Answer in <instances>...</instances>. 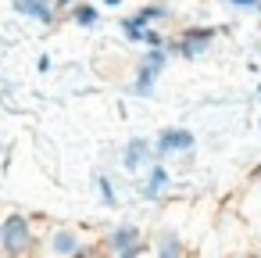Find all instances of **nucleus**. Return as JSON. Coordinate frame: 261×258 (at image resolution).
I'll use <instances>...</instances> for the list:
<instances>
[{
  "label": "nucleus",
  "instance_id": "1",
  "mask_svg": "<svg viewBox=\"0 0 261 258\" xmlns=\"http://www.w3.org/2000/svg\"><path fill=\"white\" fill-rule=\"evenodd\" d=\"M4 222V229H0V247L4 251H15V254H29L36 247V229H33V219L22 215V212H11Z\"/></svg>",
  "mask_w": 261,
  "mask_h": 258
},
{
  "label": "nucleus",
  "instance_id": "10",
  "mask_svg": "<svg viewBox=\"0 0 261 258\" xmlns=\"http://www.w3.org/2000/svg\"><path fill=\"white\" fill-rule=\"evenodd\" d=\"M122 33H125V40H133V43L161 47V33H158V29H154V22H147L140 11H136L133 18H125V22H122Z\"/></svg>",
  "mask_w": 261,
  "mask_h": 258
},
{
  "label": "nucleus",
  "instance_id": "5",
  "mask_svg": "<svg viewBox=\"0 0 261 258\" xmlns=\"http://www.w3.org/2000/svg\"><path fill=\"white\" fill-rule=\"evenodd\" d=\"M150 161H158V154H154V140H147V136H133V140L122 147V169H125L129 176H143V169H147Z\"/></svg>",
  "mask_w": 261,
  "mask_h": 258
},
{
  "label": "nucleus",
  "instance_id": "2",
  "mask_svg": "<svg viewBox=\"0 0 261 258\" xmlns=\"http://www.w3.org/2000/svg\"><path fill=\"white\" fill-rule=\"evenodd\" d=\"M165 65H168V51L165 47H150L140 58V68H136V79H133V93L136 97H150L154 93V83L165 72Z\"/></svg>",
  "mask_w": 261,
  "mask_h": 258
},
{
  "label": "nucleus",
  "instance_id": "22",
  "mask_svg": "<svg viewBox=\"0 0 261 258\" xmlns=\"http://www.w3.org/2000/svg\"><path fill=\"white\" fill-rule=\"evenodd\" d=\"M257 126H261V119H257Z\"/></svg>",
  "mask_w": 261,
  "mask_h": 258
},
{
  "label": "nucleus",
  "instance_id": "19",
  "mask_svg": "<svg viewBox=\"0 0 261 258\" xmlns=\"http://www.w3.org/2000/svg\"><path fill=\"white\" fill-rule=\"evenodd\" d=\"M104 4H108V8H118V4H122V0H104Z\"/></svg>",
  "mask_w": 261,
  "mask_h": 258
},
{
  "label": "nucleus",
  "instance_id": "11",
  "mask_svg": "<svg viewBox=\"0 0 261 258\" xmlns=\"http://www.w3.org/2000/svg\"><path fill=\"white\" fill-rule=\"evenodd\" d=\"M11 8L22 15V18H33L40 26H50L58 18V8H54V0H11Z\"/></svg>",
  "mask_w": 261,
  "mask_h": 258
},
{
  "label": "nucleus",
  "instance_id": "12",
  "mask_svg": "<svg viewBox=\"0 0 261 258\" xmlns=\"http://www.w3.org/2000/svg\"><path fill=\"white\" fill-rule=\"evenodd\" d=\"M68 18L79 29H93L100 22V11H97V4H90V0H75V4L68 8Z\"/></svg>",
  "mask_w": 261,
  "mask_h": 258
},
{
  "label": "nucleus",
  "instance_id": "6",
  "mask_svg": "<svg viewBox=\"0 0 261 258\" xmlns=\"http://www.w3.org/2000/svg\"><path fill=\"white\" fill-rule=\"evenodd\" d=\"M168 190H172V169H168L165 161H150V165L143 169L140 194H143L147 201H158V197H165Z\"/></svg>",
  "mask_w": 261,
  "mask_h": 258
},
{
  "label": "nucleus",
  "instance_id": "16",
  "mask_svg": "<svg viewBox=\"0 0 261 258\" xmlns=\"http://www.w3.org/2000/svg\"><path fill=\"white\" fill-rule=\"evenodd\" d=\"M229 4H236V8H261V0H229Z\"/></svg>",
  "mask_w": 261,
  "mask_h": 258
},
{
  "label": "nucleus",
  "instance_id": "20",
  "mask_svg": "<svg viewBox=\"0 0 261 258\" xmlns=\"http://www.w3.org/2000/svg\"><path fill=\"white\" fill-rule=\"evenodd\" d=\"M140 258H154V254H150V251H147V254H140Z\"/></svg>",
  "mask_w": 261,
  "mask_h": 258
},
{
  "label": "nucleus",
  "instance_id": "15",
  "mask_svg": "<svg viewBox=\"0 0 261 258\" xmlns=\"http://www.w3.org/2000/svg\"><path fill=\"white\" fill-rule=\"evenodd\" d=\"M72 258H100V251H97V247H90V244H83V247H79Z\"/></svg>",
  "mask_w": 261,
  "mask_h": 258
},
{
  "label": "nucleus",
  "instance_id": "17",
  "mask_svg": "<svg viewBox=\"0 0 261 258\" xmlns=\"http://www.w3.org/2000/svg\"><path fill=\"white\" fill-rule=\"evenodd\" d=\"M0 258H25V254H15V251H4V247H0Z\"/></svg>",
  "mask_w": 261,
  "mask_h": 258
},
{
  "label": "nucleus",
  "instance_id": "21",
  "mask_svg": "<svg viewBox=\"0 0 261 258\" xmlns=\"http://www.w3.org/2000/svg\"><path fill=\"white\" fill-rule=\"evenodd\" d=\"M0 229H4V222H0Z\"/></svg>",
  "mask_w": 261,
  "mask_h": 258
},
{
  "label": "nucleus",
  "instance_id": "14",
  "mask_svg": "<svg viewBox=\"0 0 261 258\" xmlns=\"http://www.w3.org/2000/svg\"><path fill=\"white\" fill-rule=\"evenodd\" d=\"M140 254H147V244H140V247H125V251H111V254H104V258H140Z\"/></svg>",
  "mask_w": 261,
  "mask_h": 258
},
{
  "label": "nucleus",
  "instance_id": "9",
  "mask_svg": "<svg viewBox=\"0 0 261 258\" xmlns=\"http://www.w3.org/2000/svg\"><path fill=\"white\" fill-rule=\"evenodd\" d=\"M215 43V29H204V26H197V29H182V36L175 40V51L182 54V58H200L207 47Z\"/></svg>",
  "mask_w": 261,
  "mask_h": 258
},
{
  "label": "nucleus",
  "instance_id": "23",
  "mask_svg": "<svg viewBox=\"0 0 261 258\" xmlns=\"http://www.w3.org/2000/svg\"><path fill=\"white\" fill-rule=\"evenodd\" d=\"M257 237H261V229H257Z\"/></svg>",
  "mask_w": 261,
  "mask_h": 258
},
{
  "label": "nucleus",
  "instance_id": "13",
  "mask_svg": "<svg viewBox=\"0 0 261 258\" xmlns=\"http://www.w3.org/2000/svg\"><path fill=\"white\" fill-rule=\"evenodd\" d=\"M93 183H97L100 204H108V208H111V204H118V190H115V183H111V179H108L104 172H97V179H93Z\"/></svg>",
  "mask_w": 261,
  "mask_h": 258
},
{
  "label": "nucleus",
  "instance_id": "18",
  "mask_svg": "<svg viewBox=\"0 0 261 258\" xmlns=\"http://www.w3.org/2000/svg\"><path fill=\"white\" fill-rule=\"evenodd\" d=\"M75 0H54V8H72Z\"/></svg>",
  "mask_w": 261,
  "mask_h": 258
},
{
  "label": "nucleus",
  "instance_id": "3",
  "mask_svg": "<svg viewBox=\"0 0 261 258\" xmlns=\"http://www.w3.org/2000/svg\"><path fill=\"white\" fill-rule=\"evenodd\" d=\"M197 147V136H193V129H182V126H165L158 136H154V154H158V161H165V158H182V154H190Z\"/></svg>",
  "mask_w": 261,
  "mask_h": 258
},
{
  "label": "nucleus",
  "instance_id": "8",
  "mask_svg": "<svg viewBox=\"0 0 261 258\" xmlns=\"http://www.w3.org/2000/svg\"><path fill=\"white\" fill-rule=\"evenodd\" d=\"M140 244H147V237H143V229L136 222H118V226H111L104 233V254L125 251V247H140Z\"/></svg>",
  "mask_w": 261,
  "mask_h": 258
},
{
  "label": "nucleus",
  "instance_id": "4",
  "mask_svg": "<svg viewBox=\"0 0 261 258\" xmlns=\"http://www.w3.org/2000/svg\"><path fill=\"white\" fill-rule=\"evenodd\" d=\"M83 244H86V237L79 226H54L43 237V258H72Z\"/></svg>",
  "mask_w": 261,
  "mask_h": 258
},
{
  "label": "nucleus",
  "instance_id": "7",
  "mask_svg": "<svg viewBox=\"0 0 261 258\" xmlns=\"http://www.w3.org/2000/svg\"><path fill=\"white\" fill-rule=\"evenodd\" d=\"M147 251H150L154 258H186V240H182L179 229L165 226V229H158V233L147 240Z\"/></svg>",
  "mask_w": 261,
  "mask_h": 258
}]
</instances>
